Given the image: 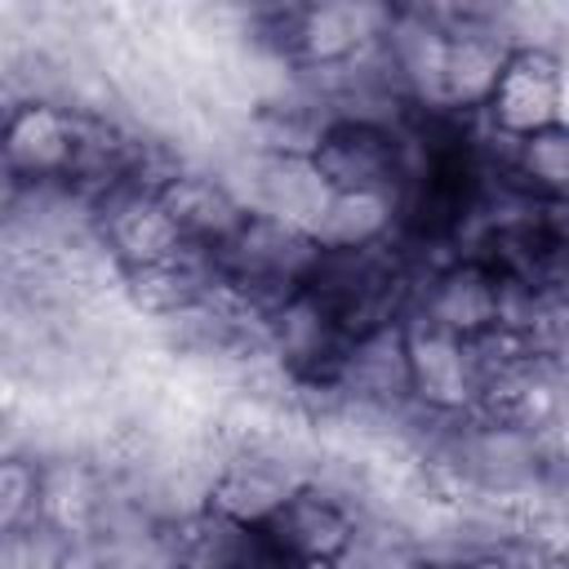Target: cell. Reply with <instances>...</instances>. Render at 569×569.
<instances>
[{
	"label": "cell",
	"instance_id": "277c9868",
	"mask_svg": "<svg viewBox=\"0 0 569 569\" xmlns=\"http://www.w3.org/2000/svg\"><path fill=\"white\" fill-rule=\"evenodd\" d=\"M498 302H502V280L480 258L462 253L431 267L418 280V293L405 320H422L449 338H476L498 329Z\"/></svg>",
	"mask_w": 569,
	"mask_h": 569
},
{
	"label": "cell",
	"instance_id": "9c48e42d",
	"mask_svg": "<svg viewBox=\"0 0 569 569\" xmlns=\"http://www.w3.org/2000/svg\"><path fill=\"white\" fill-rule=\"evenodd\" d=\"M405 356H409V391L413 405L436 413L471 409V369L462 338H449L422 320H405Z\"/></svg>",
	"mask_w": 569,
	"mask_h": 569
},
{
	"label": "cell",
	"instance_id": "ba28073f",
	"mask_svg": "<svg viewBox=\"0 0 569 569\" xmlns=\"http://www.w3.org/2000/svg\"><path fill=\"white\" fill-rule=\"evenodd\" d=\"M76 147V111L62 107H9L0 120V151L18 187L67 182Z\"/></svg>",
	"mask_w": 569,
	"mask_h": 569
},
{
	"label": "cell",
	"instance_id": "8fae6325",
	"mask_svg": "<svg viewBox=\"0 0 569 569\" xmlns=\"http://www.w3.org/2000/svg\"><path fill=\"white\" fill-rule=\"evenodd\" d=\"M507 182L520 187L533 200H565V187H569V138H565V124L538 129L529 138H511Z\"/></svg>",
	"mask_w": 569,
	"mask_h": 569
},
{
	"label": "cell",
	"instance_id": "6da1fadb",
	"mask_svg": "<svg viewBox=\"0 0 569 569\" xmlns=\"http://www.w3.org/2000/svg\"><path fill=\"white\" fill-rule=\"evenodd\" d=\"M418 280H422L418 262L387 236V240H373V244L320 249L302 293L347 338H360V333L400 325L413 307Z\"/></svg>",
	"mask_w": 569,
	"mask_h": 569
},
{
	"label": "cell",
	"instance_id": "2e32d148",
	"mask_svg": "<svg viewBox=\"0 0 569 569\" xmlns=\"http://www.w3.org/2000/svg\"><path fill=\"white\" fill-rule=\"evenodd\" d=\"M0 120H4V102H0Z\"/></svg>",
	"mask_w": 569,
	"mask_h": 569
},
{
	"label": "cell",
	"instance_id": "5b68a950",
	"mask_svg": "<svg viewBox=\"0 0 569 569\" xmlns=\"http://www.w3.org/2000/svg\"><path fill=\"white\" fill-rule=\"evenodd\" d=\"M480 116L507 138L565 124V58L547 49H516Z\"/></svg>",
	"mask_w": 569,
	"mask_h": 569
},
{
	"label": "cell",
	"instance_id": "4fadbf2b",
	"mask_svg": "<svg viewBox=\"0 0 569 569\" xmlns=\"http://www.w3.org/2000/svg\"><path fill=\"white\" fill-rule=\"evenodd\" d=\"M391 200L382 196H329V209L316 227L320 249H351V244H373L391 236Z\"/></svg>",
	"mask_w": 569,
	"mask_h": 569
},
{
	"label": "cell",
	"instance_id": "9a60e30c",
	"mask_svg": "<svg viewBox=\"0 0 569 569\" xmlns=\"http://www.w3.org/2000/svg\"><path fill=\"white\" fill-rule=\"evenodd\" d=\"M284 569H333L329 560H284Z\"/></svg>",
	"mask_w": 569,
	"mask_h": 569
},
{
	"label": "cell",
	"instance_id": "3957f363",
	"mask_svg": "<svg viewBox=\"0 0 569 569\" xmlns=\"http://www.w3.org/2000/svg\"><path fill=\"white\" fill-rule=\"evenodd\" d=\"M311 164L333 196H382L396 200L400 187V124L378 120H333L316 147Z\"/></svg>",
	"mask_w": 569,
	"mask_h": 569
},
{
	"label": "cell",
	"instance_id": "52a82bcc",
	"mask_svg": "<svg viewBox=\"0 0 569 569\" xmlns=\"http://www.w3.org/2000/svg\"><path fill=\"white\" fill-rule=\"evenodd\" d=\"M178 569H284V556L262 525L231 520L213 507H196L173 525Z\"/></svg>",
	"mask_w": 569,
	"mask_h": 569
},
{
	"label": "cell",
	"instance_id": "7c38bea8",
	"mask_svg": "<svg viewBox=\"0 0 569 569\" xmlns=\"http://www.w3.org/2000/svg\"><path fill=\"white\" fill-rule=\"evenodd\" d=\"M44 525V458L0 445V533Z\"/></svg>",
	"mask_w": 569,
	"mask_h": 569
},
{
	"label": "cell",
	"instance_id": "8992f818",
	"mask_svg": "<svg viewBox=\"0 0 569 569\" xmlns=\"http://www.w3.org/2000/svg\"><path fill=\"white\" fill-rule=\"evenodd\" d=\"M156 200H160L164 218L173 222L182 249L204 253V258H209V253L244 222V213H249V209L231 196V187H227L209 164H196V160L182 164V169H173V173L160 182Z\"/></svg>",
	"mask_w": 569,
	"mask_h": 569
},
{
	"label": "cell",
	"instance_id": "30bf717a",
	"mask_svg": "<svg viewBox=\"0 0 569 569\" xmlns=\"http://www.w3.org/2000/svg\"><path fill=\"white\" fill-rule=\"evenodd\" d=\"M329 565L333 569H427V551L409 520L391 516L387 507H365Z\"/></svg>",
	"mask_w": 569,
	"mask_h": 569
},
{
	"label": "cell",
	"instance_id": "7a4b0ae2",
	"mask_svg": "<svg viewBox=\"0 0 569 569\" xmlns=\"http://www.w3.org/2000/svg\"><path fill=\"white\" fill-rule=\"evenodd\" d=\"M316 253L320 244L311 231H298L262 213H244V222L209 253V271L222 293H231L240 307L267 320L307 284Z\"/></svg>",
	"mask_w": 569,
	"mask_h": 569
},
{
	"label": "cell",
	"instance_id": "5bb4252c",
	"mask_svg": "<svg viewBox=\"0 0 569 569\" xmlns=\"http://www.w3.org/2000/svg\"><path fill=\"white\" fill-rule=\"evenodd\" d=\"M13 200H18V178H13V169L4 164V151H0V227H4L9 209H13Z\"/></svg>",
	"mask_w": 569,
	"mask_h": 569
}]
</instances>
